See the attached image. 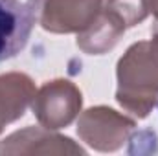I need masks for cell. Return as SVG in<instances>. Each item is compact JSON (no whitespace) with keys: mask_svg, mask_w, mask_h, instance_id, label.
Instances as JSON below:
<instances>
[{"mask_svg":"<svg viewBox=\"0 0 158 156\" xmlns=\"http://www.w3.org/2000/svg\"><path fill=\"white\" fill-rule=\"evenodd\" d=\"M35 18L20 0H0V63L17 57L28 44Z\"/></svg>","mask_w":158,"mask_h":156,"instance_id":"cell-1","label":"cell"}]
</instances>
